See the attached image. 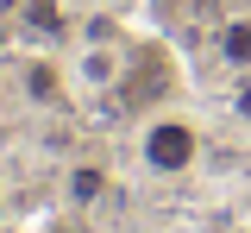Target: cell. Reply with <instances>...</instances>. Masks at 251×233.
<instances>
[{
	"instance_id": "6da1fadb",
	"label": "cell",
	"mask_w": 251,
	"mask_h": 233,
	"mask_svg": "<svg viewBox=\"0 0 251 233\" xmlns=\"http://www.w3.org/2000/svg\"><path fill=\"white\" fill-rule=\"evenodd\" d=\"M138 164L151 176H188L201 164V126L188 114H151L138 126Z\"/></svg>"
},
{
	"instance_id": "7a4b0ae2",
	"label": "cell",
	"mask_w": 251,
	"mask_h": 233,
	"mask_svg": "<svg viewBox=\"0 0 251 233\" xmlns=\"http://www.w3.org/2000/svg\"><path fill=\"white\" fill-rule=\"evenodd\" d=\"M170 88H176V63H170V51H163V44H145L138 57H126V76H120V101L145 107V101H163Z\"/></svg>"
},
{
	"instance_id": "3957f363",
	"label": "cell",
	"mask_w": 251,
	"mask_h": 233,
	"mask_svg": "<svg viewBox=\"0 0 251 233\" xmlns=\"http://www.w3.org/2000/svg\"><path fill=\"white\" fill-rule=\"evenodd\" d=\"M214 51H220V63L232 69V76L251 69V13H239V19L220 26V32H214Z\"/></svg>"
},
{
	"instance_id": "277c9868",
	"label": "cell",
	"mask_w": 251,
	"mask_h": 233,
	"mask_svg": "<svg viewBox=\"0 0 251 233\" xmlns=\"http://www.w3.org/2000/svg\"><path fill=\"white\" fill-rule=\"evenodd\" d=\"M75 76H82L88 88H120V76H126V57L113 51V44H94V51H82Z\"/></svg>"
},
{
	"instance_id": "5b68a950",
	"label": "cell",
	"mask_w": 251,
	"mask_h": 233,
	"mask_svg": "<svg viewBox=\"0 0 251 233\" xmlns=\"http://www.w3.org/2000/svg\"><path fill=\"white\" fill-rule=\"evenodd\" d=\"M25 95L38 101V107H57V101H63V69L44 63V57H31V63H25Z\"/></svg>"
},
{
	"instance_id": "8992f818",
	"label": "cell",
	"mask_w": 251,
	"mask_h": 233,
	"mask_svg": "<svg viewBox=\"0 0 251 233\" xmlns=\"http://www.w3.org/2000/svg\"><path fill=\"white\" fill-rule=\"evenodd\" d=\"M100 189H107V170L100 164H75L69 170V202H94Z\"/></svg>"
},
{
	"instance_id": "52a82bcc",
	"label": "cell",
	"mask_w": 251,
	"mask_h": 233,
	"mask_svg": "<svg viewBox=\"0 0 251 233\" xmlns=\"http://www.w3.org/2000/svg\"><path fill=\"white\" fill-rule=\"evenodd\" d=\"M25 26L57 38V32H63V6H57V0H31V6H25Z\"/></svg>"
},
{
	"instance_id": "ba28073f",
	"label": "cell",
	"mask_w": 251,
	"mask_h": 233,
	"mask_svg": "<svg viewBox=\"0 0 251 233\" xmlns=\"http://www.w3.org/2000/svg\"><path fill=\"white\" fill-rule=\"evenodd\" d=\"M232 114L251 126V69H239V82H232Z\"/></svg>"
}]
</instances>
